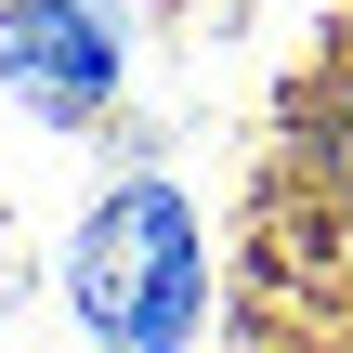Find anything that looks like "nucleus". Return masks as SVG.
Wrapping results in <instances>:
<instances>
[{"instance_id": "1", "label": "nucleus", "mask_w": 353, "mask_h": 353, "mask_svg": "<svg viewBox=\"0 0 353 353\" xmlns=\"http://www.w3.org/2000/svg\"><path fill=\"white\" fill-rule=\"evenodd\" d=\"M79 314L118 341H170L183 327V210L170 196H118L79 236Z\"/></svg>"}, {"instance_id": "2", "label": "nucleus", "mask_w": 353, "mask_h": 353, "mask_svg": "<svg viewBox=\"0 0 353 353\" xmlns=\"http://www.w3.org/2000/svg\"><path fill=\"white\" fill-rule=\"evenodd\" d=\"M0 65H13L39 105H92V92H105V39H92L79 0H26V13H0Z\"/></svg>"}]
</instances>
